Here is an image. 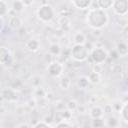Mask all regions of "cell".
Returning a JSON list of instances; mask_svg holds the SVG:
<instances>
[{
    "label": "cell",
    "mask_w": 128,
    "mask_h": 128,
    "mask_svg": "<svg viewBox=\"0 0 128 128\" xmlns=\"http://www.w3.org/2000/svg\"><path fill=\"white\" fill-rule=\"evenodd\" d=\"M77 107H78V103H77V101L74 100V99H71V100H69V101L66 103V109H68V110L71 111V112L76 111V110H77Z\"/></svg>",
    "instance_id": "cell-25"
},
{
    "label": "cell",
    "mask_w": 128,
    "mask_h": 128,
    "mask_svg": "<svg viewBox=\"0 0 128 128\" xmlns=\"http://www.w3.org/2000/svg\"><path fill=\"white\" fill-rule=\"evenodd\" d=\"M12 11H14L15 13H20L25 9V6L22 4V2L20 0H14L12 2Z\"/></svg>",
    "instance_id": "cell-22"
},
{
    "label": "cell",
    "mask_w": 128,
    "mask_h": 128,
    "mask_svg": "<svg viewBox=\"0 0 128 128\" xmlns=\"http://www.w3.org/2000/svg\"><path fill=\"white\" fill-rule=\"evenodd\" d=\"M105 122H106V126H108V127H118L119 126V120L114 116L109 117L107 120H105Z\"/></svg>",
    "instance_id": "cell-23"
},
{
    "label": "cell",
    "mask_w": 128,
    "mask_h": 128,
    "mask_svg": "<svg viewBox=\"0 0 128 128\" xmlns=\"http://www.w3.org/2000/svg\"><path fill=\"white\" fill-rule=\"evenodd\" d=\"M89 81H88V78L87 76H80L78 79H77V82H76V85L79 89L81 90H84V89H87L89 87Z\"/></svg>",
    "instance_id": "cell-17"
},
{
    "label": "cell",
    "mask_w": 128,
    "mask_h": 128,
    "mask_svg": "<svg viewBox=\"0 0 128 128\" xmlns=\"http://www.w3.org/2000/svg\"><path fill=\"white\" fill-rule=\"evenodd\" d=\"M118 53V55L120 57H125L128 54V45L126 43V41H120L117 43L116 45V49H115Z\"/></svg>",
    "instance_id": "cell-12"
},
{
    "label": "cell",
    "mask_w": 128,
    "mask_h": 128,
    "mask_svg": "<svg viewBox=\"0 0 128 128\" xmlns=\"http://www.w3.org/2000/svg\"><path fill=\"white\" fill-rule=\"evenodd\" d=\"M8 26L12 30H18L22 27V19L19 16H17L16 14L12 15V16H10V18L8 20Z\"/></svg>",
    "instance_id": "cell-10"
},
{
    "label": "cell",
    "mask_w": 128,
    "mask_h": 128,
    "mask_svg": "<svg viewBox=\"0 0 128 128\" xmlns=\"http://www.w3.org/2000/svg\"><path fill=\"white\" fill-rule=\"evenodd\" d=\"M119 114H120V118L123 122L128 123V102L125 101L122 103L121 108L119 109Z\"/></svg>",
    "instance_id": "cell-14"
},
{
    "label": "cell",
    "mask_w": 128,
    "mask_h": 128,
    "mask_svg": "<svg viewBox=\"0 0 128 128\" xmlns=\"http://www.w3.org/2000/svg\"><path fill=\"white\" fill-rule=\"evenodd\" d=\"M70 85H71V79H70L69 76L64 75V76H62V77L60 78V80H59V86H60L62 89L67 90V89L70 88Z\"/></svg>",
    "instance_id": "cell-19"
},
{
    "label": "cell",
    "mask_w": 128,
    "mask_h": 128,
    "mask_svg": "<svg viewBox=\"0 0 128 128\" xmlns=\"http://www.w3.org/2000/svg\"><path fill=\"white\" fill-rule=\"evenodd\" d=\"M13 55L9 48L5 46H0V65L10 66L13 64Z\"/></svg>",
    "instance_id": "cell-7"
},
{
    "label": "cell",
    "mask_w": 128,
    "mask_h": 128,
    "mask_svg": "<svg viewBox=\"0 0 128 128\" xmlns=\"http://www.w3.org/2000/svg\"><path fill=\"white\" fill-rule=\"evenodd\" d=\"M31 83H32V85H33L35 88L40 87V85H41V83H42V79H41V77H39V76H33Z\"/></svg>",
    "instance_id": "cell-28"
},
{
    "label": "cell",
    "mask_w": 128,
    "mask_h": 128,
    "mask_svg": "<svg viewBox=\"0 0 128 128\" xmlns=\"http://www.w3.org/2000/svg\"><path fill=\"white\" fill-rule=\"evenodd\" d=\"M87 78H88V81H89L90 84L95 85V84L100 83V81H101V74L97 73V72H94V71H91L88 74Z\"/></svg>",
    "instance_id": "cell-16"
},
{
    "label": "cell",
    "mask_w": 128,
    "mask_h": 128,
    "mask_svg": "<svg viewBox=\"0 0 128 128\" xmlns=\"http://www.w3.org/2000/svg\"><path fill=\"white\" fill-rule=\"evenodd\" d=\"M111 9L118 16H126L128 13V0H113Z\"/></svg>",
    "instance_id": "cell-6"
},
{
    "label": "cell",
    "mask_w": 128,
    "mask_h": 128,
    "mask_svg": "<svg viewBox=\"0 0 128 128\" xmlns=\"http://www.w3.org/2000/svg\"><path fill=\"white\" fill-rule=\"evenodd\" d=\"M109 54L107 52V50L104 47H94L90 50L89 53V58L91 59V61L93 63H97V64H103L106 62V60L108 59Z\"/></svg>",
    "instance_id": "cell-4"
},
{
    "label": "cell",
    "mask_w": 128,
    "mask_h": 128,
    "mask_svg": "<svg viewBox=\"0 0 128 128\" xmlns=\"http://www.w3.org/2000/svg\"><path fill=\"white\" fill-rule=\"evenodd\" d=\"M48 53H50L53 57L60 55V53H61V47H60V45L58 43H52V44H50V46L48 48Z\"/></svg>",
    "instance_id": "cell-20"
},
{
    "label": "cell",
    "mask_w": 128,
    "mask_h": 128,
    "mask_svg": "<svg viewBox=\"0 0 128 128\" xmlns=\"http://www.w3.org/2000/svg\"><path fill=\"white\" fill-rule=\"evenodd\" d=\"M90 49L86 44H74L70 50V56L77 62H84L89 58Z\"/></svg>",
    "instance_id": "cell-2"
},
{
    "label": "cell",
    "mask_w": 128,
    "mask_h": 128,
    "mask_svg": "<svg viewBox=\"0 0 128 128\" xmlns=\"http://www.w3.org/2000/svg\"><path fill=\"white\" fill-rule=\"evenodd\" d=\"M27 105H28V107H30V108H35L36 107V101L34 100V99H31V100H29L28 102H27Z\"/></svg>",
    "instance_id": "cell-35"
},
{
    "label": "cell",
    "mask_w": 128,
    "mask_h": 128,
    "mask_svg": "<svg viewBox=\"0 0 128 128\" xmlns=\"http://www.w3.org/2000/svg\"><path fill=\"white\" fill-rule=\"evenodd\" d=\"M64 71V65L56 60L51 61L47 66V73L52 78H59L62 76Z\"/></svg>",
    "instance_id": "cell-5"
},
{
    "label": "cell",
    "mask_w": 128,
    "mask_h": 128,
    "mask_svg": "<svg viewBox=\"0 0 128 128\" xmlns=\"http://www.w3.org/2000/svg\"><path fill=\"white\" fill-rule=\"evenodd\" d=\"M20 1H21L22 4L25 6V8H26V7H30V6H32L33 3H34V0H20Z\"/></svg>",
    "instance_id": "cell-34"
},
{
    "label": "cell",
    "mask_w": 128,
    "mask_h": 128,
    "mask_svg": "<svg viewBox=\"0 0 128 128\" xmlns=\"http://www.w3.org/2000/svg\"><path fill=\"white\" fill-rule=\"evenodd\" d=\"M102 70H103L102 64H97V63H93V66H92V71H94V72H97V73H100V74H101Z\"/></svg>",
    "instance_id": "cell-30"
},
{
    "label": "cell",
    "mask_w": 128,
    "mask_h": 128,
    "mask_svg": "<svg viewBox=\"0 0 128 128\" xmlns=\"http://www.w3.org/2000/svg\"><path fill=\"white\" fill-rule=\"evenodd\" d=\"M59 23L62 27L66 26V25H69L70 24V18L68 16H61L60 19H59Z\"/></svg>",
    "instance_id": "cell-29"
},
{
    "label": "cell",
    "mask_w": 128,
    "mask_h": 128,
    "mask_svg": "<svg viewBox=\"0 0 128 128\" xmlns=\"http://www.w3.org/2000/svg\"><path fill=\"white\" fill-rule=\"evenodd\" d=\"M35 96H37V97H44L45 96V91L43 90L42 87L35 88Z\"/></svg>",
    "instance_id": "cell-32"
},
{
    "label": "cell",
    "mask_w": 128,
    "mask_h": 128,
    "mask_svg": "<svg viewBox=\"0 0 128 128\" xmlns=\"http://www.w3.org/2000/svg\"><path fill=\"white\" fill-rule=\"evenodd\" d=\"M86 24L94 29V30H101L108 25L109 16L106 10L96 8H89L85 17Z\"/></svg>",
    "instance_id": "cell-1"
},
{
    "label": "cell",
    "mask_w": 128,
    "mask_h": 128,
    "mask_svg": "<svg viewBox=\"0 0 128 128\" xmlns=\"http://www.w3.org/2000/svg\"><path fill=\"white\" fill-rule=\"evenodd\" d=\"M55 15L54 8L49 4H42L36 11V16L42 23H49L53 20Z\"/></svg>",
    "instance_id": "cell-3"
},
{
    "label": "cell",
    "mask_w": 128,
    "mask_h": 128,
    "mask_svg": "<svg viewBox=\"0 0 128 128\" xmlns=\"http://www.w3.org/2000/svg\"><path fill=\"white\" fill-rule=\"evenodd\" d=\"M52 58H53V56H52L50 53H48V52H47V53H45V54H44V59H45V62H46L47 64H49L51 61H53V59H52Z\"/></svg>",
    "instance_id": "cell-33"
},
{
    "label": "cell",
    "mask_w": 128,
    "mask_h": 128,
    "mask_svg": "<svg viewBox=\"0 0 128 128\" xmlns=\"http://www.w3.org/2000/svg\"><path fill=\"white\" fill-rule=\"evenodd\" d=\"M17 127H32V125L31 124H27V123H21V124H19V125H17Z\"/></svg>",
    "instance_id": "cell-37"
},
{
    "label": "cell",
    "mask_w": 128,
    "mask_h": 128,
    "mask_svg": "<svg viewBox=\"0 0 128 128\" xmlns=\"http://www.w3.org/2000/svg\"><path fill=\"white\" fill-rule=\"evenodd\" d=\"M4 27H5V21H4L3 17H0V33L3 31Z\"/></svg>",
    "instance_id": "cell-36"
},
{
    "label": "cell",
    "mask_w": 128,
    "mask_h": 128,
    "mask_svg": "<svg viewBox=\"0 0 128 128\" xmlns=\"http://www.w3.org/2000/svg\"><path fill=\"white\" fill-rule=\"evenodd\" d=\"M0 95L2 96L3 100L7 101V102H16L18 100V96H17V91L13 90L11 87L10 88H4L0 91Z\"/></svg>",
    "instance_id": "cell-8"
},
{
    "label": "cell",
    "mask_w": 128,
    "mask_h": 128,
    "mask_svg": "<svg viewBox=\"0 0 128 128\" xmlns=\"http://www.w3.org/2000/svg\"><path fill=\"white\" fill-rule=\"evenodd\" d=\"M113 0H96V5L98 8L103 9V10H108L111 9Z\"/></svg>",
    "instance_id": "cell-18"
},
{
    "label": "cell",
    "mask_w": 128,
    "mask_h": 128,
    "mask_svg": "<svg viewBox=\"0 0 128 128\" xmlns=\"http://www.w3.org/2000/svg\"><path fill=\"white\" fill-rule=\"evenodd\" d=\"M113 106H112V104H106V105H104V107H103V112L105 113V114H111L112 112H113Z\"/></svg>",
    "instance_id": "cell-31"
},
{
    "label": "cell",
    "mask_w": 128,
    "mask_h": 128,
    "mask_svg": "<svg viewBox=\"0 0 128 128\" xmlns=\"http://www.w3.org/2000/svg\"><path fill=\"white\" fill-rule=\"evenodd\" d=\"M104 115V112H103V108L98 106V105H95L93 106L90 111H89V116L91 119L93 118H99V117H103Z\"/></svg>",
    "instance_id": "cell-13"
},
{
    "label": "cell",
    "mask_w": 128,
    "mask_h": 128,
    "mask_svg": "<svg viewBox=\"0 0 128 128\" xmlns=\"http://www.w3.org/2000/svg\"><path fill=\"white\" fill-rule=\"evenodd\" d=\"M9 12L8 5L4 0H0V17H4Z\"/></svg>",
    "instance_id": "cell-24"
},
{
    "label": "cell",
    "mask_w": 128,
    "mask_h": 128,
    "mask_svg": "<svg viewBox=\"0 0 128 128\" xmlns=\"http://www.w3.org/2000/svg\"><path fill=\"white\" fill-rule=\"evenodd\" d=\"M25 48H26L28 51L32 52V53L37 52V51L40 49V42H39L37 39H30V40H28V41L26 42Z\"/></svg>",
    "instance_id": "cell-11"
},
{
    "label": "cell",
    "mask_w": 128,
    "mask_h": 128,
    "mask_svg": "<svg viewBox=\"0 0 128 128\" xmlns=\"http://www.w3.org/2000/svg\"><path fill=\"white\" fill-rule=\"evenodd\" d=\"M86 43H87V38L83 32L78 31L73 35V44H86Z\"/></svg>",
    "instance_id": "cell-15"
},
{
    "label": "cell",
    "mask_w": 128,
    "mask_h": 128,
    "mask_svg": "<svg viewBox=\"0 0 128 128\" xmlns=\"http://www.w3.org/2000/svg\"><path fill=\"white\" fill-rule=\"evenodd\" d=\"M72 126H73V124H72V123H70V122H69V120H63V119L59 120V122H57V123L55 124V127H57V128L72 127Z\"/></svg>",
    "instance_id": "cell-27"
},
{
    "label": "cell",
    "mask_w": 128,
    "mask_h": 128,
    "mask_svg": "<svg viewBox=\"0 0 128 128\" xmlns=\"http://www.w3.org/2000/svg\"><path fill=\"white\" fill-rule=\"evenodd\" d=\"M91 126L94 128H102L104 126H106V122L105 119L103 117H99V118H93L91 120Z\"/></svg>",
    "instance_id": "cell-21"
},
{
    "label": "cell",
    "mask_w": 128,
    "mask_h": 128,
    "mask_svg": "<svg viewBox=\"0 0 128 128\" xmlns=\"http://www.w3.org/2000/svg\"><path fill=\"white\" fill-rule=\"evenodd\" d=\"M33 128H48V127H52V125L48 122H46L45 120H41V121H37L35 124H31Z\"/></svg>",
    "instance_id": "cell-26"
},
{
    "label": "cell",
    "mask_w": 128,
    "mask_h": 128,
    "mask_svg": "<svg viewBox=\"0 0 128 128\" xmlns=\"http://www.w3.org/2000/svg\"><path fill=\"white\" fill-rule=\"evenodd\" d=\"M72 4L75 8L79 10H88L91 8L93 0H71Z\"/></svg>",
    "instance_id": "cell-9"
}]
</instances>
